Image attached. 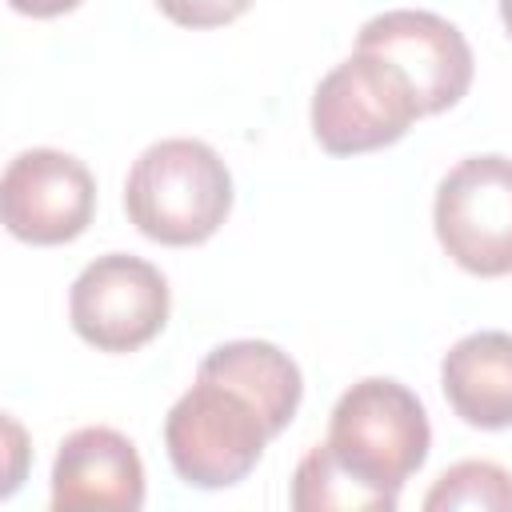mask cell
Listing matches in <instances>:
<instances>
[{
    "label": "cell",
    "mask_w": 512,
    "mask_h": 512,
    "mask_svg": "<svg viewBox=\"0 0 512 512\" xmlns=\"http://www.w3.org/2000/svg\"><path fill=\"white\" fill-rule=\"evenodd\" d=\"M168 280L156 264L108 252L80 268L68 288L72 332L96 352H136L168 324Z\"/></svg>",
    "instance_id": "cell-6"
},
{
    "label": "cell",
    "mask_w": 512,
    "mask_h": 512,
    "mask_svg": "<svg viewBox=\"0 0 512 512\" xmlns=\"http://www.w3.org/2000/svg\"><path fill=\"white\" fill-rule=\"evenodd\" d=\"M124 212L140 236L192 248L220 232L232 212V172L220 152L192 136L148 144L124 180Z\"/></svg>",
    "instance_id": "cell-1"
},
{
    "label": "cell",
    "mask_w": 512,
    "mask_h": 512,
    "mask_svg": "<svg viewBox=\"0 0 512 512\" xmlns=\"http://www.w3.org/2000/svg\"><path fill=\"white\" fill-rule=\"evenodd\" d=\"M428 512L480 508V512H512V472L492 460H460L424 496Z\"/></svg>",
    "instance_id": "cell-13"
},
{
    "label": "cell",
    "mask_w": 512,
    "mask_h": 512,
    "mask_svg": "<svg viewBox=\"0 0 512 512\" xmlns=\"http://www.w3.org/2000/svg\"><path fill=\"white\" fill-rule=\"evenodd\" d=\"M196 372L240 388L264 412V420L272 424L276 436L292 424V416H296V408L304 400V376H300L296 360L284 348L268 344V340H228V344H216L200 360Z\"/></svg>",
    "instance_id": "cell-11"
},
{
    "label": "cell",
    "mask_w": 512,
    "mask_h": 512,
    "mask_svg": "<svg viewBox=\"0 0 512 512\" xmlns=\"http://www.w3.org/2000/svg\"><path fill=\"white\" fill-rule=\"evenodd\" d=\"M96 212V176L88 164L60 148H24L0 176L4 228L36 248L84 236Z\"/></svg>",
    "instance_id": "cell-7"
},
{
    "label": "cell",
    "mask_w": 512,
    "mask_h": 512,
    "mask_svg": "<svg viewBox=\"0 0 512 512\" xmlns=\"http://www.w3.org/2000/svg\"><path fill=\"white\" fill-rule=\"evenodd\" d=\"M292 508L296 512H392L396 500H388L384 492L368 488L360 476H352L332 452L328 444H316L300 464H296V476H292Z\"/></svg>",
    "instance_id": "cell-12"
},
{
    "label": "cell",
    "mask_w": 512,
    "mask_h": 512,
    "mask_svg": "<svg viewBox=\"0 0 512 512\" xmlns=\"http://www.w3.org/2000/svg\"><path fill=\"white\" fill-rule=\"evenodd\" d=\"M356 48L392 60L408 76L424 116H436L460 104L476 72L464 32L452 20L424 8H392L364 20Z\"/></svg>",
    "instance_id": "cell-8"
},
{
    "label": "cell",
    "mask_w": 512,
    "mask_h": 512,
    "mask_svg": "<svg viewBox=\"0 0 512 512\" xmlns=\"http://www.w3.org/2000/svg\"><path fill=\"white\" fill-rule=\"evenodd\" d=\"M432 228L452 264L472 276L512 272V160L500 152L464 156L444 172L432 200Z\"/></svg>",
    "instance_id": "cell-5"
},
{
    "label": "cell",
    "mask_w": 512,
    "mask_h": 512,
    "mask_svg": "<svg viewBox=\"0 0 512 512\" xmlns=\"http://www.w3.org/2000/svg\"><path fill=\"white\" fill-rule=\"evenodd\" d=\"M256 0H156V8L180 28H220L240 20Z\"/></svg>",
    "instance_id": "cell-14"
},
{
    "label": "cell",
    "mask_w": 512,
    "mask_h": 512,
    "mask_svg": "<svg viewBox=\"0 0 512 512\" xmlns=\"http://www.w3.org/2000/svg\"><path fill=\"white\" fill-rule=\"evenodd\" d=\"M272 436V424L240 388L200 372L164 416V448L176 476L204 492L240 484Z\"/></svg>",
    "instance_id": "cell-3"
},
{
    "label": "cell",
    "mask_w": 512,
    "mask_h": 512,
    "mask_svg": "<svg viewBox=\"0 0 512 512\" xmlns=\"http://www.w3.org/2000/svg\"><path fill=\"white\" fill-rule=\"evenodd\" d=\"M500 20H504V28L512 36V0H500Z\"/></svg>",
    "instance_id": "cell-17"
},
{
    "label": "cell",
    "mask_w": 512,
    "mask_h": 512,
    "mask_svg": "<svg viewBox=\"0 0 512 512\" xmlns=\"http://www.w3.org/2000/svg\"><path fill=\"white\" fill-rule=\"evenodd\" d=\"M408 76L364 48H352L312 92V136L332 156H360L396 144L420 120Z\"/></svg>",
    "instance_id": "cell-4"
},
{
    "label": "cell",
    "mask_w": 512,
    "mask_h": 512,
    "mask_svg": "<svg viewBox=\"0 0 512 512\" xmlns=\"http://www.w3.org/2000/svg\"><path fill=\"white\" fill-rule=\"evenodd\" d=\"M324 444L352 476L400 504L404 480L428 460L432 424L408 384L392 376H364L340 392Z\"/></svg>",
    "instance_id": "cell-2"
},
{
    "label": "cell",
    "mask_w": 512,
    "mask_h": 512,
    "mask_svg": "<svg viewBox=\"0 0 512 512\" xmlns=\"http://www.w3.org/2000/svg\"><path fill=\"white\" fill-rule=\"evenodd\" d=\"M72 508H144V464L124 432L88 424L60 440L52 460V512Z\"/></svg>",
    "instance_id": "cell-9"
},
{
    "label": "cell",
    "mask_w": 512,
    "mask_h": 512,
    "mask_svg": "<svg viewBox=\"0 0 512 512\" xmlns=\"http://www.w3.org/2000/svg\"><path fill=\"white\" fill-rule=\"evenodd\" d=\"M20 16H32V20H52V16H64L72 8H80V0H8Z\"/></svg>",
    "instance_id": "cell-15"
},
{
    "label": "cell",
    "mask_w": 512,
    "mask_h": 512,
    "mask_svg": "<svg viewBox=\"0 0 512 512\" xmlns=\"http://www.w3.org/2000/svg\"><path fill=\"white\" fill-rule=\"evenodd\" d=\"M4 428H8V448H12V468H8L4 496H12V492H16V484H20V452H24V432H20V424H16L12 416L4 420Z\"/></svg>",
    "instance_id": "cell-16"
},
{
    "label": "cell",
    "mask_w": 512,
    "mask_h": 512,
    "mask_svg": "<svg viewBox=\"0 0 512 512\" xmlns=\"http://www.w3.org/2000/svg\"><path fill=\"white\" fill-rule=\"evenodd\" d=\"M440 388L464 424L484 432L512 428V332L460 336L440 360Z\"/></svg>",
    "instance_id": "cell-10"
}]
</instances>
